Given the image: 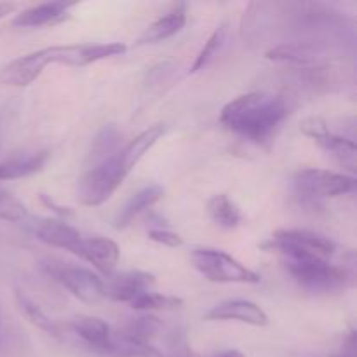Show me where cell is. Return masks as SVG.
Returning <instances> with one entry per match:
<instances>
[{
  "mask_svg": "<svg viewBox=\"0 0 357 357\" xmlns=\"http://www.w3.org/2000/svg\"><path fill=\"white\" fill-rule=\"evenodd\" d=\"M128 51V45L122 42H107V44H66L51 45L38 51L24 54L14 61L7 63L0 70V84L13 87H24L33 82L45 66H87L101 59L121 56Z\"/></svg>",
  "mask_w": 357,
  "mask_h": 357,
  "instance_id": "1",
  "label": "cell"
},
{
  "mask_svg": "<svg viewBox=\"0 0 357 357\" xmlns=\"http://www.w3.org/2000/svg\"><path fill=\"white\" fill-rule=\"evenodd\" d=\"M288 117L286 101L265 93H248L234 98L222 108L220 122L225 129L257 143L271 142L281 122Z\"/></svg>",
  "mask_w": 357,
  "mask_h": 357,
  "instance_id": "2",
  "label": "cell"
},
{
  "mask_svg": "<svg viewBox=\"0 0 357 357\" xmlns=\"http://www.w3.org/2000/svg\"><path fill=\"white\" fill-rule=\"evenodd\" d=\"M131 173L124 159L117 152L101 162L93 164L79 181V201L84 206L96 208L105 204L115 194L122 181Z\"/></svg>",
  "mask_w": 357,
  "mask_h": 357,
  "instance_id": "3",
  "label": "cell"
},
{
  "mask_svg": "<svg viewBox=\"0 0 357 357\" xmlns=\"http://www.w3.org/2000/svg\"><path fill=\"white\" fill-rule=\"evenodd\" d=\"M286 258V268L296 282L310 291H333L347 282L345 268L328 264L324 258L314 255H293Z\"/></svg>",
  "mask_w": 357,
  "mask_h": 357,
  "instance_id": "4",
  "label": "cell"
},
{
  "mask_svg": "<svg viewBox=\"0 0 357 357\" xmlns=\"http://www.w3.org/2000/svg\"><path fill=\"white\" fill-rule=\"evenodd\" d=\"M192 265L201 275L211 282H239V284H258L260 275L241 264L229 253L211 248H197L190 255Z\"/></svg>",
  "mask_w": 357,
  "mask_h": 357,
  "instance_id": "5",
  "label": "cell"
},
{
  "mask_svg": "<svg viewBox=\"0 0 357 357\" xmlns=\"http://www.w3.org/2000/svg\"><path fill=\"white\" fill-rule=\"evenodd\" d=\"M295 190L305 199H331L356 192L357 180L326 169H302L295 174Z\"/></svg>",
  "mask_w": 357,
  "mask_h": 357,
  "instance_id": "6",
  "label": "cell"
},
{
  "mask_svg": "<svg viewBox=\"0 0 357 357\" xmlns=\"http://www.w3.org/2000/svg\"><path fill=\"white\" fill-rule=\"evenodd\" d=\"M265 248L279 251L282 257H293V255H314L326 260L335 253L337 246L328 237L319 234L309 232V230H278L271 237Z\"/></svg>",
  "mask_w": 357,
  "mask_h": 357,
  "instance_id": "7",
  "label": "cell"
},
{
  "mask_svg": "<svg viewBox=\"0 0 357 357\" xmlns=\"http://www.w3.org/2000/svg\"><path fill=\"white\" fill-rule=\"evenodd\" d=\"M300 131L326 150L338 164L347 167L352 174L357 169V149L352 139L335 135L328 128V122L321 117H309L300 124Z\"/></svg>",
  "mask_w": 357,
  "mask_h": 357,
  "instance_id": "8",
  "label": "cell"
},
{
  "mask_svg": "<svg viewBox=\"0 0 357 357\" xmlns=\"http://www.w3.org/2000/svg\"><path fill=\"white\" fill-rule=\"evenodd\" d=\"M51 274L72 293L75 298L84 303H98L103 300V281L96 274L84 267H73V265H59L52 267Z\"/></svg>",
  "mask_w": 357,
  "mask_h": 357,
  "instance_id": "9",
  "label": "cell"
},
{
  "mask_svg": "<svg viewBox=\"0 0 357 357\" xmlns=\"http://www.w3.org/2000/svg\"><path fill=\"white\" fill-rule=\"evenodd\" d=\"M31 230L38 241L52 248H61L70 253L80 257L84 237L79 230L66 223L65 220L58 218H37L31 223Z\"/></svg>",
  "mask_w": 357,
  "mask_h": 357,
  "instance_id": "10",
  "label": "cell"
},
{
  "mask_svg": "<svg viewBox=\"0 0 357 357\" xmlns=\"http://www.w3.org/2000/svg\"><path fill=\"white\" fill-rule=\"evenodd\" d=\"M107 278V281H103V296L122 303H131L139 295L150 291V288L155 284V278L143 271L121 272Z\"/></svg>",
  "mask_w": 357,
  "mask_h": 357,
  "instance_id": "11",
  "label": "cell"
},
{
  "mask_svg": "<svg viewBox=\"0 0 357 357\" xmlns=\"http://www.w3.org/2000/svg\"><path fill=\"white\" fill-rule=\"evenodd\" d=\"M204 319L208 321H239L250 326H267L268 316L260 305L250 300H227L211 307L206 312Z\"/></svg>",
  "mask_w": 357,
  "mask_h": 357,
  "instance_id": "12",
  "label": "cell"
},
{
  "mask_svg": "<svg viewBox=\"0 0 357 357\" xmlns=\"http://www.w3.org/2000/svg\"><path fill=\"white\" fill-rule=\"evenodd\" d=\"M187 23V7L185 3H176L171 10H167L164 16L157 17L149 28H145L138 38V45L146 44H159V42L167 40L173 35L180 33Z\"/></svg>",
  "mask_w": 357,
  "mask_h": 357,
  "instance_id": "13",
  "label": "cell"
},
{
  "mask_svg": "<svg viewBox=\"0 0 357 357\" xmlns=\"http://www.w3.org/2000/svg\"><path fill=\"white\" fill-rule=\"evenodd\" d=\"M80 258L94 265L101 274L110 275L117 267L121 250L115 241L107 239V237H91V239L82 241Z\"/></svg>",
  "mask_w": 357,
  "mask_h": 357,
  "instance_id": "14",
  "label": "cell"
},
{
  "mask_svg": "<svg viewBox=\"0 0 357 357\" xmlns=\"http://www.w3.org/2000/svg\"><path fill=\"white\" fill-rule=\"evenodd\" d=\"M75 3L72 2H45L38 6L28 7L23 13L17 14L13 20V26L17 28H33L45 26V24H56L68 17V9Z\"/></svg>",
  "mask_w": 357,
  "mask_h": 357,
  "instance_id": "15",
  "label": "cell"
},
{
  "mask_svg": "<svg viewBox=\"0 0 357 357\" xmlns=\"http://www.w3.org/2000/svg\"><path fill=\"white\" fill-rule=\"evenodd\" d=\"M72 330L94 351L110 352L114 345L110 326L100 317L75 316L72 321Z\"/></svg>",
  "mask_w": 357,
  "mask_h": 357,
  "instance_id": "16",
  "label": "cell"
},
{
  "mask_svg": "<svg viewBox=\"0 0 357 357\" xmlns=\"http://www.w3.org/2000/svg\"><path fill=\"white\" fill-rule=\"evenodd\" d=\"M162 197L164 188L160 187V185H150V187L138 190L128 202H126L124 208L117 213L114 222L115 229H126L128 225H131V223L135 222L136 216H139L143 211L152 208V206L157 204Z\"/></svg>",
  "mask_w": 357,
  "mask_h": 357,
  "instance_id": "17",
  "label": "cell"
},
{
  "mask_svg": "<svg viewBox=\"0 0 357 357\" xmlns=\"http://www.w3.org/2000/svg\"><path fill=\"white\" fill-rule=\"evenodd\" d=\"M47 160H49L47 150L26 153V155L10 157V159L0 162V181L20 180V178L31 176V174L44 169Z\"/></svg>",
  "mask_w": 357,
  "mask_h": 357,
  "instance_id": "18",
  "label": "cell"
},
{
  "mask_svg": "<svg viewBox=\"0 0 357 357\" xmlns=\"http://www.w3.org/2000/svg\"><path fill=\"white\" fill-rule=\"evenodd\" d=\"M166 132L164 124H155L150 126L149 129H145L143 132H139L132 142H129L124 149L119 150L121 157L124 159L126 166L132 171V167H136V164L145 157V153L162 138V135Z\"/></svg>",
  "mask_w": 357,
  "mask_h": 357,
  "instance_id": "19",
  "label": "cell"
},
{
  "mask_svg": "<svg viewBox=\"0 0 357 357\" xmlns=\"http://www.w3.org/2000/svg\"><path fill=\"white\" fill-rule=\"evenodd\" d=\"M162 330V321L153 314H142L136 319L129 321L121 331V342L129 344H149Z\"/></svg>",
  "mask_w": 357,
  "mask_h": 357,
  "instance_id": "20",
  "label": "cell"
},
{
  "mask_svg": "<svg viewBox=\"0 0 357 357\" xmlns=\"http://www.w3.org/2000/svg\"><path fill=\"white\" fill-rule=\"evenodd\" d=\"M208 215L216 225L223 227V229H236L243 220L239 206L225 194H216L209 199Z\"/></svg>",
  "mask_w": 357,
  "mask_h": 357,
  "instance_id": "21",
  "label": "cell"
},
{
  "mask_svg": "<svg viewBox=\"0 0 357 357\" xmlns=\"http://www.w3.org/2000/svg\"><path fill=\"white\" fill-rule=\"evenodd\" d=\"M16 300H17V305H20V309L24 312V316H26L28 319L35 324V326L40 328L42 331H45V333L51 335V337L61 338L59 328L56 326L54 321H51V317H49L47 314H45L44 310H42L40 307H38L37 303H35L33 300L26 295V293L21 291V289H16Z\"/></svg>",
  "mask_w": 357,
  "mask_h": 357,
  "instance_id": "22",
  "label": "cell"
},
{
  "mask_svg": "<svg viewBox=\"0 0 357 357\" xmlns=\"http://www.w3.org/2000/svg\"><path fill=\"white\" fill-rule=\"evenodd\" d=\"M129 305H131L135 310H139V312L150 314L152 310L180 309V307L183 305V300L178 298V296L160 295V293L146 291V293H143V295H139L136 300H132Z\"/></svg>",
  "mask_w": 357,
  "mask_h": 357,
  "instance_id": "23",
  "label": "cell"
},
{
  "mask_svg": "<svg viewBox=\"0 0 357 357\" xmlns=\"http://www.w3.org/2000/svg\"><path fill=\"white\" fill-rule=\"evenodd\" d=\"M119 143H121V132L117 131V128L114 124L105 126L93 143V150H91L93 164H98L101 160L108 159L110 155H114L117 152Z\"/></svg>",
  "mask_w": 357,
  "mask_h": 357,
  "instance_id": "24",
  "label": "cell"
},
{
  "mask_svg": "<svg viewBox=\"0 0 357 357\" xmlns=\"http://www.w3.org/2000/svg\"><path fill=\"white\" fill-rule=\"evenodd\" d=\"M28 216H30V213H28L26 206H24L16 195L0 188V220H3V222L20 223L26 222Z\"/></svg>",
  "mask_w": 357,
  "mask_h": 357,
  "instance_id": "25",
  "label": "cell"
},
{
  "mask_svg": "<svg viewBox=\"0 0 357 357\" xmlns=\"http://www.w3.org/2000/svg\"><path fill=\"white\" fill-rule=\"evenodd\" d=\"M223 38H225V26L216 28L211 33V37L208 38V42L204 44V47L201 49L197 58H195L194 65H192V72H199V70H202L209 61H211L213 56H215L216 52H218V49L222 47Z\"/></svg>",
  "mask_w": 357,
  "mask_h": 357,
  "instance_id": "26",
  "label": "cell"
},
{
  "mask_svg": "<svg viewBox=\"0 0 357 357\" xmlns=\"http://www.w3.org/2000/svg\"><path fill=\"white\" fill-rule=\"evenodd\" d=\"M108 354L110 357H164L159 349L152 347L150 344H129V342H121V345L114 342Z\"/></svg>",
  "mask_w": 357,
  "mask_h": 357,
  "instance_id": "27",
  "label": "cell"
},
{
  "mask_svg": "<svg viewBox=\"0 0 357 357\" xmlns=\"http://www.w3.org/2000/svg\"><path fill=\"white\" fill-rule=\"evenodd\" d=\"M167 357H194L183 331L176 330L167 340Z\"/></svg>",
  "mask_w": 357,
  "mask_h": 357,
  "instance_id": "28",
  "label": "cell"
},
{
  "mask_svg": "<svg viewBox=\"0 0 357 357\" xmlns=\"http://www.w3.org/2000/svg\"><path fill=\"white\" fill-rule=\"evenodd\" d=\"M149 237L153 243H159L167 248H180L183 244V237L178 236L176 232H171L167 229H153L149 232Z\"/></svg>",
  "mask_w": 357,
  "mask_h": 357,
  "instance_id": "29",
  "label": "cell"
},
{
  "mask_svg": "<svg viewBox=\"0 0 357 357\" xmlns=\"http://www.w3.org/2000/svg\"><path fill=\"white\" fill-rule=\"evenodd\" d=\"M330 357H357V344H356V331H351L349 337L344 340L340 351L331 354Z\"/></svg>",
  "mask_w": 357,
  "mask_h": 357,
  "instance_id": "30",
  "label": "cell"
},
{
  "mask_svg": "<svg viewBox=\"0 0 357 357\" xmlns=\"http://www.w3.org/2000/svg\"><path fill=\"white\" fill-rule=\"evenodd\" d=\"M40 201L44 202V206H47V208H51L52 211L56 213L58 216H63V218H68V216H72V211H70L68 208H63V206H58L54 202V199H51L49 195H40Z\"/></svg>",
  "mask_w": 357,
  "mask_h": 357,
  "instance_id": "31",
  "label": "cell"
},
{
  "mask_svg": "<svg viewBox=\"0 0 357 357\" xmlns=\"http://www.w3.org/2000/svg\"><path fill=\"white\" fill-rule=\"evenodd\" d=\"M211 357H246L241 351H236V349H229V351H220Z\"/></svg>",
  "mask_w": 357,
  "mask_h": 357,
  "instance_id": "32",
  "label": "cell"
},
{
  "mask_svg": "<svg viewBox=\"0 0 357 357\" xmlns=\"http://www.w3.org/2000/svg\"><path fill=\"white\" fill-rule=\"evenodd\" d=\"M14 9H16V6H14V3H0V20H2V17H6L7 14L13 13Z\"/></svg>",
  "mask_w": 357,
  "mask_h": 357,
  "instance_id": "33",
  "label": "cell"
}]
</instances>
